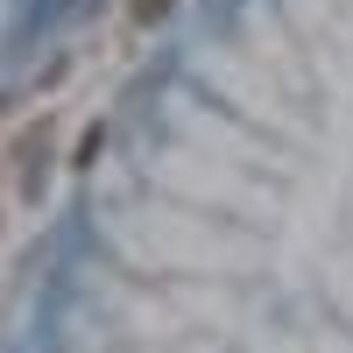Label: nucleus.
Listing matches in <instances>:
<instances>
[{"mask_svg":"<svg viewBox=\"0 0 353 353\" xmlns=\"http://www.w3.org/2000/svg\"><path fill=\"white\" fill-rule=\"evenodd\" d=\"M170 8H176V0H128V21H134V28H156Z\"/></svg>","mask_w":353,"mask_h":353,"instance_id":"nucleus-1","label":"nucleus"}]
</instances>
